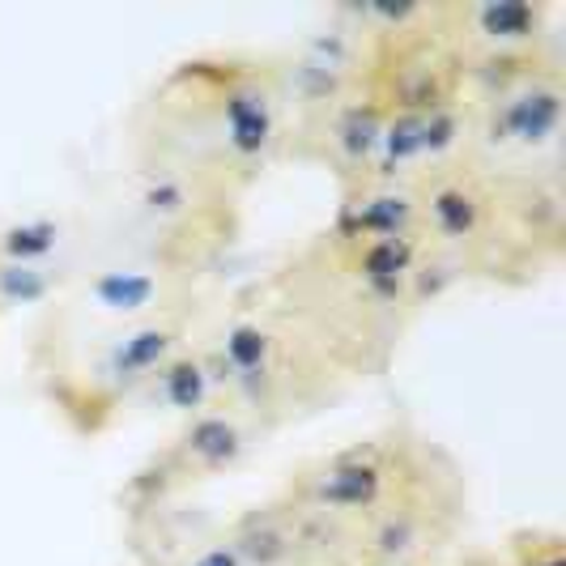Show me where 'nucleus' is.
<instances>
[{
    "label": "nucleus",
    "instance_id": "9d476101",
    "mask_svg": "<svg viewBox=\"0 0 566 566\" xmlns=\"http://www.w3.org/2000/svg\"><path fill=\"white\" fill-rule=\"evenodd\" d=\"M409 255H413V248H409V239H375L367 252H363V273H367L375 285H397L400 273L409 269Z\"/></svg>",
    "mask_w": 566,
    "mask_h": 566
},
{
    "label": "nucleus",
    "instance_id": "f8f14e48",
    "mask_svg": "<svg viewBox=\"0 0 566 566\" xmlns=\"http://www.w3.org/2000/svg\"><path fill=\"white\" fill-rule=\"evenodd\" d=\"M227 363L230 370L239 375V379H248L255 370H264V358H269V337L252 328V324H239V328H230L227 333Z\"/></svg>",
    "mask_w": 566,
    "mask_h": 566
},
{
    "label": "nucleus",
    "instance_id": "f3484780",
    "mask_svg": "<svg viewBox=\"0 0 566 566\" xmlns=\"http://www.w3.org/2000/svg\"><path fill=\"white\" fill-rule=\"evenodd\" d=\"M192 566H243V558L230 549V545H218V549H209V554H200Z\"/></svg>",
    "mask_w": 566,
    "mask_h": 566
},
{
    "label": "nucleus",
    "instance_id": "20e7f679",
    "mask_svg": "<svg viewBox=\"0 0 566 566\" xmlns=\"http://www.w3.org/2000/svg\"><path fill=\"white\" fill-rule=\"evenodd\" d=\"M90 294H94V303L107 307V312L133 315V312H145V307L154 303L158 282H154L149 273H137V269H112V273H103V277L94 282Z\"/></svg>",
    "mask_w": 566,
    "mask_h": 566
},
{
    "label": "nucleus",
    "instance_id": "7ed1b4c3",
    "mask_svg": "<svg viewBox=\"0 0 566 566\" xmlns=\"http://www.w3.org/2000/svg\"><path fill=\"white\" fill-rule=\"evenodd\" d=\"M379 469L375 464H354V460H340L337 469H328L319 482H315V499L328 503V507H370L379 499Z\"/></svg>",
    "mask_w": 566,
    "mask_h": 566
},
{
    "label": "nucleus",
    "instance_id": "ddd939ff",
    "mask_svg": "<svg viewBox=\"0 0 566 566\" xmlns=\"http://www.w3.org/2000/svg\"><path fill=\"white\" fill-rule=\"evenodd\" d=\"M379 149L388 167H405L413 158H422V115H400L379 133Z\"/></svg>",
    "mask_w": 566,
    "mask_h": 566
},
{
    "label": "nucleus",
    "instance_id": "1a4fd4ad",
    "mask_svg": "<svg viewBox=\"0 0 566 566\" xmlns=\"http://www.w3.org/2000/svg\"><path fill=\"white\" fill-rule=\"evenodd\" d=\"M478 27L490 39H524L537 27V9L524 0H499V4H482L478 9Z\"/></svg>",
    "mask_w": 566,
    "mask_h": 566
},
{
    "label": "nucleus",
    "instance_id": "2eb2a0df",
    "mask_svg": "<svg viewBox=\"0 0 566 566\" xmlns=\"http://www.w3.org/2000/svg\"><path fill=\"white\" fill-rule=\"evenodd\" d=\"M0 294L9 303H39L48 294V277L34 264H9V269H0Z\"/></svg>",
    "mask_w": 566,
    "mask_h": 566
},
{
    "label": "nucleus",
    "instance_id": "4468645a",
    "mask_svg": "<svg viewBox=\"0 0 566 566\" xmlns=\"http://www.w3.org/2000/svg\"><path fill=\"white\" fill-rule=\"evenodd\" d=\"M358 230H367L375 239H397L400 227L409 222V205L400 197H375L367 209H358Z\"/></svg>",
    "mask_w": 566,
    "mask_h": 566
},
{
    "label": "nucleus",
    "instance_id": "f03ea898",
    "mask_svg": "<svg viewBox=\"0 0 566 566\" xmlns=\"http://www.w3.org/2000/svg\"><path fill=\"white\" fill-rule=\"evenodd\" d=\"M227 137L234 154H260L273 137V107L264 90H234L227 98Z\"/></svg>",
    "mask_w": 566,
    "mask_h": 566
},
{
    "label": "nucleus",
    "instance_id": "f257e3e1",
    "mask_svg": "<svg viewBox=\"0 0 566 566\" xmlns=\"http://www.w3.org/2000/svg\"><path fill=\"white\" fill-rule=\"evenodd\" d=\"M558 119H563V98H558V90H524L520 98L507 103L503 128L511 133V142L541 145L558 133Z\"/></svg>",
    "mask_w": 566,
    "mask_h": 566
},
{
    "label": "nucleus",
    "instance_id": "6e6552de",
    "mask_svg": "<svg viewBox=\"0 0 566 566\" xmlns=\"http://www.w3.org/2000/svg\"><path fill=\"white\" fill-rule=\"evenodd\" d=\"M60 230L56 222H18V227H9L0 234V252L9 255L13 264H30V260H39V255H48L56 248Z\"/></svg>",
    "mask_w": 566,
    "mask_h": 566
},
{
    "label": "nucleus",
    "instance_id": "39448f33",
    "mask_svg": "<svg viewBox=\"0 0 566 566\" xmlns=\"http://www.w3.org/2000/svg\"><path fill=\"white\" fill-rule=\"evenodd\" d=\"M175 349V333L170 328H142L133 337H124L112 349V375H145V370L163 367Z\"/></svg>",
    "mask_w": 566,
    "mask_h": 566
},
{
    "label": "nucleus",
    "instance_id": "a211bd4d",
    "mask_svg": "<svg viewBox=\"0 0 566 566\" xmlns=\"http://www.w3.org/2000/svg\"><path fill=\"white\" fill-rule=\"evenodd\" d=\"M541 566H563V558H549V563H541Z\"/></svg>",
    "mask_w": 566,
    "mask_h": 566
},
{
    "label": "nucleus",
    "instance_id": "0eeeda50",
    "mask_svg": "<svg viewBox=\"0 0 566 566\" xmlns=\"http://www.w3.org/2000/svg\"><path fill=\"white\" fill-rule=\"evenodd\" d=\"M430 222L443 239H464L469 230L478 227V200L464 188H439L430 197Z\"/></svg>",
    "mask_w": 566,
    "mask_h": 566
},
{
    "label": "nucleus",
    "instance_id": "9b49d317",
    "mask_svg": "<svg viewBox=\"0 0 566 566\" xmlns=\"http://www.w3.org/2000/svg\"><path fill=\"white\" fill-rule=\"evenodd\" d=\"M205 392H209V379H205L200 363H175V367L163 370V397H167L170 409L192 413V409H200Z\"/></svg>",
    "mask_w": 566,
    "mask_h": 566
},
{
    "label": "nucleus",
    "instance_id": "423d86ee",
    "mask_svg": "<svg viewBox=\"0 0 566 566\" xmlns=\"http://www.w3.org/2000/svg\"><path fill=\"white\" fill-rule=\"evenodd\" d=\"M188 452L197 455L200 464H227L234 455L243 452V439H239V430L234 422L227 418H200L192 430H188Z\"/></svg>",
    "mask_w": 566,
    "mask_h": 566
},
{
    "label": "nucleus",
    "instance_id": "dca6fc26",
    "mask_svg": "<svg viewBox=\"0 0 566 566\" xmlns=\"http://www.w3.org/2000/svg\"><path fill=\"white\" fill-rule=\"evenodd\" d=\"M179 205H184V192L175 184H163V188H149L145 192V209H154V213H175Z\"/></svg>",
    "mask_w": 566,
    "mask_h": 566
}]
</instances>
